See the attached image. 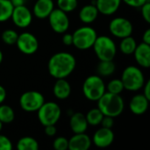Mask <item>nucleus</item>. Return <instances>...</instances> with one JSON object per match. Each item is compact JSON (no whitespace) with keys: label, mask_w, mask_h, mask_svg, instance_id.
Wrapping results in <instances>:
<instances>
[{"label":"nucleus","mask_w":150,"mask_h":150,"mask_svg":"<svg viewBox=\"0 0 150 150\" xmlns=\"http://www.w3.org/2000/svg\"><path fill=\"white\" fill-rule=\"evenodd\" d=\"M76 66L75 56L68 52H58L48 60L47 69L49 75L55 78H67L73 73Z\"/></svg>","instance_id":"1"},{"label":"nucleus","mask_w":150,"mask_h":150,"mask_svg":"<svg viewBox=\"0 0 150 150\" xmlns=\"http://www.w3.org/2000/svg\"><path fill=\"white\" fill-rule=\"evenodd\" d=\"M97 102L98 108L104 116H109L113 119L119 117L125 109V101L120 94H112L105 91Z\"/></svg>","instance_id":"2"},{"label":"nucleus","mask_w":150,"mask_h":150,"mask_svg":"<svg viewBox=\"0 0 150 150\" xmlns=\"http://www.w3.org/2000/svg\"><path fill=\"white\" fill-rule=\"evenodd\" d=\"M121 81L124 89L129 91H137L142 89L145 83V76L142 69L136 66H127L122 72Z\"/></svg>","instance_id":"3"},{"label":"nucleus","mask_w":150,"mask_h":150,"mask_svg":"<svg viewBox=\"0 0 150 150\" xmlns=\"http://www.w3.org/2000/svg\"><path fill=\"white\" fill-rule=\"evenodd\" d=\"M92 47L99 61H112L117 54L114 40L106 35L98 36Z\"/></svg>","instance_id":"4"},{"label":"nucleus","mask_w":150,"mask_h":150,"mask_svg":"<svg viewBox=\"0 0 150 150\" xmlns=\"http://www.w3.org/2000/svg\"><path fill=\"white\" fill-rule=\"evenodd\" d=\"M105 91V83L98 75L88 76L83 83V94L90 101H98Z\"/></svg>","instance_id":"5"},{"label":"nucleus","mask_w":150,"mask_h":150,"mask_svg":"<svg viewBox=\"0 0 150 150\" xmlns=\"http://www.w3.org/2000/svg\"><path fill=\"white\" fill-rule=\"evenodd\" d=\"M73 46L79 50H87L92 47L98 33L96 30L89 25H83L77 28L72 34Z\"/></svg>","instance_id":"6"},{"label":"nucleus","mask_w":150,"mask_h":150,"mask_svg":"<svg viewBox=\"0 0 150 150\" xmlns=\"http://www.w3.org/2000/svg\"><path fill=\"white\" fill-rule=\"evenodd\" d=\"M38 120L42 126L55 125L62 116V110L54 102H45L37 111Z\"/></svg>","instance_id":"7"},{"label":"nucleus","mask_w":150,"mask_h":150,"mask_svg":"<svg viewBox=\"0 0 150 150\" xmlns=\"http://www.w3.org/2000/svg\"><path fill=\"white\" fill-rule=\"evenodd\" d=\"M44 103V96L37 91H25L19 98L20 108L26 112H37Z\"/></svg>","instance_id":"8"},{"label":"nucleus","mask_w":150,"mask_h":150,"mask_svg":"<svg viewBox=\"0 0 150 150\" xmlns=\"http://www.w3.org/2000/svg\"><path fill=\"white\" fill-rule=\"evenodd\" d=\"M134 26L132 22L123 17H117L111 20L109 24V31L112 36L122 39L132 35Z\"/></svg>","instance_id":"9"},{"label":"nucleus","mask_w":150,"mask_h":150,"mask_svg":"<svg viewBox=\"0 0 150 150\" xmlns=\"http://www.w3.org/2000/svg\"><path fill=\"white\" fill-rule=\"evenodd\" d=\"M47 18L50 27L54 33L62 34L68 31L69 27V18L68 17V13L65 11L60 10L59 8H54Z\"/></svg>","instance_id":"10"},{"label":"nucleus","mask_w":150,"mask_h":150,"mask_svg":"<svg viewBox=\"0 0 150 150\" xmlns=\"http://www.w3.org/2000/svg\"><path fill=\"white\" fill-rule=\"evenodd\" d=\"M16 45L22 54L27 55L35 54L39 48L38 39L33 33L28 32H25L18 34Z\"/></svg>","instance_id":"11"},{"label":"nucleus","mask_w":150,"mask_h":150,"mask_svg":"<svg viewBox=\"0 0 150 150\" xmlns=\"http://www.w3.org/2000/svg\"><path fill=\"white\" fill-rule=\"evenodd\" d=\"M33 12L31 10L24 5L15 6L13 8L11 19L13 24L18 28H26L28 27L33 21Z\"/></svg>","instance_id":"12"},{"label":"nucleus","mask_w":150,"mask_h":150,"mask_svg":"<svg viewBox=\"0 0 150 150\" xmlns=\"http://www.w3.org/2000/svg\"><path fill=\"white\" fill-rule=\"evenodd\" d=\"M114 137V133L112 128H105L102 127L94 133L91 142L96 147L105 149L112 144Z\"/></svg>","instance_id":"13"},{"label":"nucleus","mask_w":150,"mask_h":150,"mask_svg":"<svg viewBox=\"0 0 150 150\" xmlns=\"http://www.w3.org/2000/svg\"><path fill=\"white\" fill-rule=\"evenodd\" d=\"M134 56L139 66L149 69L150 67V45L142 42L137 44V47L134 52Z\"/></svg>","instance_id":"14"},{"label":"nucleus","mask_w":150,"mask_h":150,"mask_svg":"<svg viewBox=\"0 0 150 150\" xmlns=\"http://www.w3.org/2000/svg\"><path fill=\"white\" fill-rule=\"evenodd\" d=\"M54 9L53 0H37L33 7V15L40 19L47 18Z\"/></svg>","instance_id":"15"},{"label":"nucleus","mask_w":150,"mask_h":150,"mask_svg":"<svg viewBox=\"0 0 150 150\" xmlns=\"http://www.w3.org/2000/svg\"><path fill=\"white\" fill-rule=\"evenodd\" d=\"M149 106V99L147 98L143 94L134 95L129 103V109L134 115L144 114Z\"/></svg>","instance_id":"16"},{"label":"nucleus","mask_w":150,"mask_h":150,"mask_svg":"<svg viewBox=\"0 0 150 150\" xmlns=\"http://www.w3.org/2000/svg\"><path fill=\"white\" fill-rule=\"evenodd\" d=\"M91 139L85 133L74 134V135L69 140V149L88 150L91 147Z\"/></svg>","instance_id":"17"},{"label":"nucleus","mask_w":150,"mask_h":150,"mask_svg":"<svg viewBox=\"0 0 150 150\" xmlns=\"http://www.w3.org/2000/svg\"><path fill=\"white\" fill-rule=\"evenodd\" d=\"M121 2V0H95V5L99 13L111 16L119 10Z\"/></svg>","instance_id":"18"},{"label":"nucleus","mask_w":150,"mask_h":150,"mask_svg":"<svg viewBox=\"0 0 150 150\" xmlns=\"http://www.w3.org/2000/svg\"><path fill=\"white\" fill-rule=\"evenodd\" d=\"M69 127L74 134L85 133L88 129V123L85 115L82 112H75L70 116Z\"/></svg>","instance_id":"19"},{"label":"nucleus","mask_w":150,"mask_h":150,"mask_svg":"<svg viewBox=\"0 0 150 150\" xmlns=\"http://www.w3.org/2000/svg\"><path fill=\"white\" fill-rule=\"evenodd\" d=\"M53 93L54 97L59 100L67 99L70 96L71 86L66 78L56 79L53 87Z\"/></svg>","instance_id":"20"},{"label":"nucleus","mask_w":150,"mask_h":150,"mask_svg":"<svg viewBox=\"0 0 150 150\" xmlns=\"http://www.w3.org/2000/svg\"><path fill=\"white\" fill-rule=\"evenodd\" d=\"M99 12L94 4H86L83 6L79 11V19L83 24H91L93 23L98 16Z\"/></svg>","instance_id":"21"},{"label":"nucleus","mask_w":150,"mask_h":150,"mask_svg":"<svg viewBox=\"0 0 150 150\" xmlns=\"http://www.w3.org/2000/svg\"><path fill=\"white\" fill-rule=\"evenodd\" d=\"M137 47V42L132 35L122 38L120 43V50L122 54L130 55L133 54Z\"/></svg>","instance_id":"22"},{"label":"nucleus","mask_w":150,"mask_h":150,"mask_svg":"<svg viewBox=\"0 0 150 150\" xmlns=\"http://www.w3.org/2000/svg\"><path fill=\"white\" fill-rule=\"evenodd\" d=\"M98 76H110L116 70V65L112 61H99L97 68Z\"/></svg>","instance_id":"23"},{"label":"nucleus","mask_w":150,"mask_h":150,"mask_svg":"<svg viewBox=\"0 0 150 150\" xmlns=\"http://www.w3.org/2000/svg\"><path fill=\"white\" fill-rule=\"evenodd\" d=\"M17 149L18 150H38V142L30 136H25L18 140L17 143Z\"/></svg>","instance_id":"24"},{"label":"nucleus","mask_w":150,"mask_h":150,"mask_svg":"<svg viewBox=\"0 0 150 150\" xmlns=\"http://www.w3.org/2000/svg\"><path fill=\"white\" fill-rule=\"evenodd\" d=\"M85 118L88 125L92 127H97L101 124V121L104 118V114L97 107V108L91 109L85 115Z\"/></svg>","instance_id":"25"},{"label":"nucleus","mask_w":150,"mask_h":150,"mask_svg":"<svg viewBox=\"0 0 150 150\" xmlns=\"http://www.w3.org/2000/svg\"><path fill=\"white\" fill-rule=\"evenodd\" d=\"M13 8L11 0H0V22H5L11 18Z\"/></svg>","instance_id":"26"},{"label":"nucleus","mask_w":150,"mask_h":150,"mask_svg":"<svg viewBox=\"0 0 150 150\" xmlns=\"http://www.w3.org/2000/svg\"><path fill=\"white\" fill-rule=\"evenodd\" d=\"M15 112L8 105H0V121L3 124H10L14 120Z\"/></svg>","instance_id":"27"},{"label":"nucleus","mask_w":150,"mask_h":150,"mask_svg":"<svg viewBox=\"0 0 150 150\" xmlns=\"http://www.w3.org/2000/svg\"><path fill=\"white\" fill-rule=\"evenodd\" d=\"M18 37V33L13 29H6L1 34L2 41L8 46L15 45Z\"/></svg>","instance_id":"28"},{"label":"nucleus","mask_w":150,"mask_h":150,"mask_svg":"<svg viewBox=\"0 0 150 150\" xmlns=\"http://www.w3.org/2000/svg\"><path fill=\"white\" fill-rule=\"evenodd\" d=\"M105 89L107 92H110L112 94H120V95L125 90L121 79H119V78L111 80L107 83V85H105Z\"/></svg>","instance_id":"29"},{"label":"nucleus","mask_w":150,"mask_h":150,"mask_svg":"<svg viewBox=\"0 0 150 150\" xmlns=\"http://www.w3.org/2000/svg\"><path fill=\"white\" fill-rule=\"evenodd\" d=\"M77 0H57V6L66 13L75 11L77 7Z\"/></svg>","instance_id":"30"},{"label":"nucleus","mask_w":150,"mask_h":150,"mask_svg":"<svg viewBox=\"0 0 150 150\" xmlns=\"http://www.w3.org/2000/svg\"><path fill=\"white\" fill-rule=\"evenodd\" d=\"M53 147L55 150H67L69 149V140L65 137L59 136L54 139L53 142Z\"/></svg>","instance_id":"31"},{"label":"nucleus","mask_w":150,"mask_h":150,"mask_svg":"<svg viewBox=\"0 0 150 150\" xmlns=\"http://www.w3.org/2000/svg\"><path fill=\"white\" fill-rule=\"evenodd\" d=\"M13 145L11 141L5 135L0 134V150H11Z\"/></svg>","instance_id":"32"},{"label":"nucleus","mask_w":150,"mask_h":150,"mask_svg":"<svg viewBox=\"0 0 150 150\" xmlns=\"http://www.w3.org/2000/svg\"><path fill=\"white\" fill-rule=\"evenodd\" d=\"M140 8H141V13H142L143 19L147 23H150V1L146 2Z\"/></svg>","instance_id":"33"},{"label":"nucleus","mask_w":150,"mask_h":150,"mask_svg":"<svg viewBox=\"0 0 150 150\" xmlns=\"http://www.w3.org/2000/svg\"><path fill=\"white\" fill-rule=\"evenodd\" d=\"M123 3H125L127 5L133 7V8H140L142 5H143L146 2L150 0H121Z\"/></svg>","instance_id":"34"},{"label":"nucleus","mask_w":150,"mask_h":150,"mask_svg":"<svg viewBox=\"0 0 150 150\" xmlns=\"http://www.w3.org/2000/svg\"><path fill=\"white\" fill-rule=\"evenodd\" d=\"M100 125L103 127H105V128H112V127L114 125L113 118L109 117V116H104V118H103Z\"/></svg>","instance_id":"35"},{"label":"nucleus","mask_w":150,"mask_h":150,"mask_svg":"<svg viewBox=\"0 0 150 150\" xmlns=\"http://www.w3.org/2000/svg\"><path fill=\"white\" fill-rule=\"evenodd\" d=\"M45 129H44V132H45V134L48 137H53L56 134V127H55V125H47V126H45L44 127Z\"/></svg>","instance_id":"36"},{"label":"nucleus","mask_w":150,"mask_h":150,"mask_svg":"<svg viewBox=\"0 0 150 150\" xmlns=\"http://www.w3.org/2000/svg\"><path fill=\"white\" fill-rule=\"evenodd\" d=\"M62 43L65 46H72L73 45V37L71 33H63L62 36Z\"/></svg>","instance_id":"37"},{"label":"nucleus","mask_w":150,"mask_h":150,"mask_svg":"<svg viewBox=\"0 0 150 150\" xmlns=\"http://www.w3.org/2000/svg\"><path fill=\"white\" fill-rule=\"evenodd\" d=\"M142 88H143V93L142 94L150 100V80H148L147 82H145Z\"/></svg>","instance_id":"38"},{"label":"nucleus","mask_w":150,"mask_h":150,"mask_svg":"<svg viewBox=\"0 0 150 150\" xmlns=\"http://www.w3.org/2000/svg\"><path fill=\"white\" fill-rule=\"evenodd\" d=\"M142 42L150 45V29H147L142 35Z\"/></svg>","instance_id":"39"},{"label":"nucleus","mask_w":150,"mask_h":150,"mask_svg":"<svg viewBox=\"0 0 150 150\" xmlns=\"http://www.w3.org/2000/svg\"><path fill=\"white\" fill-rule=\"evenodd\" d=\"M5 98H6V91L4 87L0 85V105L4 103Z\"/></svg>","instance_id":"40"},{"label":"nucleus","mask_w":150,"mask_h":150,"mask_svg":"<svg viewBox=\"0 0 150 150\" xmlns=\"http://www.w3.org/2000/svg\"><path fill=\"white\" fill-rule=\"evenodd\" d=\"M25 1L26 0H11L12 5L15 7V6H19V5H24L25 4Z\"/></svg>","instance_id":"41"},{"label":"nucleus","mask_w":150,"mask_h":150,"mask_svg":"<svg viewBox=\"0 0 150 150\" xmlns=\"http://www.w3.org/2000/svg\"><path fill=\"white\" fill-rule=\"evenodd\" d=\"M3 59H4V54H3V52L0 50V64H1L2 62H3Z\"/></svg>","instance_id":"42"},{"label":"nucleus","mask_w":150,"mask_h":150,"mask_svg":"<svg viewBox=\"0 0 150 150\" xmlns=\"http://www.w3.org/2000/svg\"><path fill=\"white\" fill-rule=\"evenodd\" d=\"M3 125H4V124L0 121V132H1V130H2V128H3Z\"/></svg>","instance_id":"43"}]
</instances>
